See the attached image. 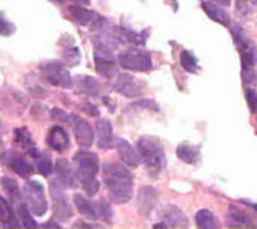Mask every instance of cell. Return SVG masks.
Here are the masks:
<instances>
[{"instance_id":"f546056e","label":"cell","mask_w":257,"mask_h":229,"mask_svg":"<svg viewBox=\"0 0 257 229\" xmlns=\"http://www.w3.org/2000/svg\"><path fill=\"white\" fill-rule=\"evenodd\" d=\"M177 157L189 164H195L200 162V148L198 146H192L189 144H182L177 148Z\"/></svg>"},{"instance_id":"7c38bea8","label":"cell","mask_w":257,"mask_h":229,"mask_svg":"<svg viewBox=\"0 0 257 229\" xmlns=\"http://www.w3.org/2000/svg\"><path fill=\"white\" fill-rule=\"evenodd\" d=\"M70 124L73 127L77 144L82 148H89L92 145V142H94V130H92V127L83 118L77 116V114H71V122Z\"/></svg>"},{"instance_id":"30bf717a","label":"cell","mask_w":257,"mask_h":229,"mask_svg":"<svg viewBox=\"0 0 257 229\" xmlns=\"http://www.w3.org/2000/svg\"><path fill=\"white\" fill-rule=\"evenodd\" d=\"M94 64L95 70L101 77L113 78L116 76V60L113 58V52L95 50L94 52Z\"/></svg>"},{"instance_id":"e575fe53","label":"cell","mask_w":257,"mask_h":229,"mask_svg":"<svg viewBox=\"0 0 257 229\" xmlns=\"http://www.w3.org/2000/svg\"><path fill=\"white\" fill-rule=\"evenodd\" d=\"M97 214H98V218L104 222H112V208L106 200L97 202Z\"/></svg>"},{"instance_id":"7bdbcfd3","label":"cell","mask_w":257,"mask_h":229,"mask_svg":"<svg viewBox=\"0 0 257 229\" xmlns=\"http://www.w3.org/2000/svg\"><path fill=\"white\" fill-rule=\"evenodd\" d=\"M251 206H252V208H254V210L257 211V204H251Z\"/></svg>"},{"instance_id":"e0dca14e","label":"cell","mask_w":257,"mask_h":229,"mask_svg":"<svg viewBox=\"0 0 257 229\" xmlns=\"http://www.w3.org/2000/svg\"><path fill=\"white\" fill-rule=\"evenodd\" d=\"M158 202V192L152 186L141 187L137 196V210L140 214H149Z\"/></svg>"},{"instance_id":"8d00e7d4","label":"cell","mask_w":257,"mask_h":229,"mask_svg":"<svg viewBox=\"0 0 257 229\" xmlns=\"http://www.w3.org/2000/svg\"><path fill=\"white\" fill-rule=\"evenodd\" d=\"M245 98H246V102H248V107H249L251 113H257V92L254 89H251L249 86H246Z\"/></svg>"},{"instance_id":"836d02e7","label":"cell","mask_w":257,"mask_h":229,"mask_svg":"<svg viewBox=\"0 0 257 229\" xmlns=\"http://www.w3.org/2000/svg\"><path fill=\"white\" fill-rule=\"evenodd\" d=\"M16 30H17V26L8 20V17L4 11H0V35L11 36L16 34Z\"/></svg>"},{"instance_id":"d590c367","label":"cell","mask_w":257,"mask_h":229,"mask_svg":"<svg viewBox=\"0 0 257 229\" xmlns=\"http://www.w3.org/2000/svg\"><path fill=\"white\" fill-rule=\"evenodd\" d=\"M50 118L53 121H58V122H62V124H70L71 122V114L64 112L62 108H52Z\"/></svg>"},{"instance_id":"f1b7e54d","label":"cell","mask_w":257,"mask_h":229,"mask_svg":"<svg viewBox=\"0 0 257 229\" xmlns=\"http://www.w3.org/2000/svg\"><path fill=\"white\" fill-rule=\"evenodd\" d=\"M227 222H228V226H233V228H243V226L251 228V226H254L251 216L242 210H230V212L227 216Z\"/></svg>"},{"instance_id":"44dd1931","label":"cell","mask_w":257,"mask_h":229,"mask_svg":"<svg viewBox=\"0 0 257 229\" xmlns=\"http://www.w3.org/2000/svg\"><path fill=\"white\" fill-rule=\"evenodd\" d=\"M73 88L76 89L77 94L88 95V96H98L100 90H101L100 83L95 78L89 77V76H77L74 78Z\"/></svg>"},{"instance_id":"2e32d148","label":"cell","mask_w":257,"mask_h":229,"mask_svg":"<svg viewBox=\"0 0 257 229\" xmlns=\"http://www.w3.org/2000/svg\"><path fill=\"white\" fill-rule=\"evenodd\" d=\"M47 145L58 152L67 151L70 148V136L65 128L61 126H53L47 133Z\"/></svg>"},{"instance_id":"9c48e42d","label":"cell","mask_w":257,"mask_h":229,"mask_svg":"<svg viewBox=\"0 0 257 229\" xmlns=\"http://www.w3.org/2000/svg\"><path fill=\"white\" fill-rule=\"evenodd\" d=\"M0 160L22 178H29L35 172L34 164L20 151H5L4 156H0Z\"/></svg>"},{"instance_id":"b9f144b4","label":"cell","mask_w":257,"mask_h":229,"mask_svg":"<svg viewBox=\"0 0 257 229\" xmlns=\"http://www.w3.org/2000/svg\"><path fill=\"white\" fill-rule=\"evenodd\" d=\"M0 138H2V124H0ZM0 144H2V140H0Z\"/></svg>"},{"instance_id":"ee69618b","label":"cell","mask_w":257,"mask_h":229,"mask_svg":"<svg viewBox=\"0 0 257 229\" xmlns=\"http://www.w3.org/2000/svg\"><path fill=\"white\" fill-rule=\"evenodd\" d=\"M174 2H176V0H174Z\"/></svg>"},{"instance_id":"7a4b0ae2","label":"cell","mask_w":257,"mask_h":229,"mask_svg":"<svg viewBox=\"0 0 257 229\" xmlns=\"http://www.w3.org/2000/svg\"><path fill=\"white\" fill-rule=\"evenodd\" d=\"M231 36L234 41V46L240 56V65H242V80L246 86L257 84V47L252 42V40L239 28H231Z\"/></svg>"},{"instance_id":"ac0fdd59","label":"cell","mask_w":257,"mask_h":229,"mask_svg":"<svg viewBox=\"0 0 257 229\" xmlns=\"http://www.w3.org/2000/svg\"><path fill=\"white\" fill-rule=\"evenodd\" d=\"M116 150H118V156L121 158V162L128 166V168H138L141 163V154L140 151H137L131 144L124 139H119L116 142Z\"/></svg>"},{"instance_id":"74e56055","label":"cell","mask_w":257,"mask_h":229,"mask_svg":"<svg viewBox=\"0 0 257 229\" xmlns=\"http://www.w3.org/2000/svg\"><path fill=\"white\" fill-rule=\"evenodd\" d=\"M85 110L91 114V116H98L100 114V112H98V108L92 104V102H86V106H85Z\"/></svg>"},{"instance_id":"60d3db41","label":"cell","mask_w":257,"mask_h":229,"mask_svg":"<svg viewBox=\"0 0 257 229\" xmlns=\"http://www.w3.org/2000/svg\"><path fill=\"white\" fill-rule=\"evenodd\" d=\"M43 228H61V224H58L55 222H47V223L43 224Z\"/></svg>"},{"instance_id":"cb8c5ba5","label":"cell","mask_w":257,"mask_h":229,"mask_svg":"<svg viewBox=\"0 0 257 229\" xmlns=\"http://www.w3.org/2000/svg\"><path fill=\"white\" fill-rule=\"evenodd\" d=\"M2 184H4V188H5V192H7V194H8L10 202L13 204L14 210L17 211V210L26 202V200H25V196H23V190H20L19 182H17L16 180L8 178V176H5V178L2 180Z\"/></svg>"},{"instance_id":"277c9868","label":"cell","mask_w":257,"mask_h":229,"mask_svg":"<svg viewBox=\"0 0 257 229\" xmlns=\"http://www.w3.org/2000/svg\"><path fill=\"white\" fill-rule=\"evenodd\" d=\"M138 151L152 178H158L165 168V152L161 140L155 136H143L138 140Z\"/></svg>"},{"instance_id":"8fae6325","label":"cell","mask_w":257,"mask_h":229,"mask_svg":"<svg viewBox=\"0 0 257 229\" xmlns=\"http://www.w3.org/2000/svg\"><path fill=\"white\" fill-rule=\"evenodd\" d=\"M113 89L127 98H137L144 92V86L137 82L131 74H119L113 82Z\"/></svg>"},{"instance_id":"7402d4cb","label":"cell","mask_w":257,"mask_h":229,"mask_svg":"<svg viewBox=\"0 0 257 229\" xmlns=\"http://www.w3.org/2000/svg\"><path fill=\"white\" fill-rule=\"evenodd\" d=\"M0 223H4V226H10V228L22 226V222H20L13 204L10 202V199L7 200L2 196H0Z\"/></svg>"},{"instance_id":"6da1fadb","label":"cell","mask_w":257,"mask_h":229,"mask_svg":"<svg viewBox=\"0 0 257 229\" xmlns=\"http://www.w3.org/2000/svg\"><path fill=\"white\" fill-rule=\"evenodd\" d=\"M103 182L107 187L109 198L115 204H127L134 194V176L124 166L106 163L103 166Z\"/></svg>"},{"instance_id":"52a82bcc","label":"cell","mask_w":257,"mask_h":229,"mask_svg":"<svg viewBox=\"0 0 257 229\" xmlns=\"http://www.w3.org/2000/svg\"><path fill=\"white\" fill-rule=\"evenodd\" d=\"M40 72L44 77L46 82H49L53 86L62 88V89H71L74 84V80L68 70L64 66V64L52 60L40 65Z\"/></svg>"},{"instance_id":"1f68e13d","label":"cell","mask_w":257,"mask_h":229,"mask_svg":"<svg viewBox=\"0 0 257 229\" xmlns=\"http://www.w3.org/2000/svg\"><path fill=\"white\" fill-rule=\"evenodd\" d=\"M180 64L183 66V70H186L188 72H198L200 71V64L197 60V58L194 56V53L188 52V50H183L182 54H180Z\"/></svg>"},{"instance_id":"d6986e66","label":"cell","mask_w":257,"mask_h":229,"mask_svg":"<svg viewBox=\"0 0 257 229\" xmlns=\"http://www.w3.org/2000/svg\"><path fill=\"white\" fill-rule=\"evenodd\" d=\"M95 133H97V145L100 150H110L115 145L112 124L107 120H97Z\"/></svg>"},{"instance_id":"ab89813d","label":"cell","mask_w":257,"mask_h":229,"mask_svg":"<svg viewBox=\"0 0 257 229\" xmlns=\"http://www.w3.org/2000/svg\"><path fill=\"white\" fill-rule=\"evenodd\" d=\"M210 2H215V4L222 5V6H228L230 5V0H210Z\"/></svg>"},{"instance_id":"5bb4252c","label":"cell","mask_w":257,"mask_h":229,"mask_svg":"<svg viewBox=\"0 0 257 229\" xmlns=\"http://www.w3.org/2000/svg\"><path fill=\"white\" fill-rule=\"evenodd\" d=\"M188 226L189 223L186 216L174 205L165 206L162 211V223L155 224V228H188Z\"/></svg>"},{"instance_id":"83f0119b","label":"cell","mask_w":257,"mask_h":229,"mask_svg":"<svg viewBox=\"0 0 257 229\" xmlns=\"http://www.w3.org/2000/svg\"><path fill=\"white\" fill-rule=\"evenodd\" d=\"M34 163L37 166V170L43 175V176H50L52 172L55 170V164L52 162V157L47 151H41L38 150V152L32 157Z\"/></svg>"},{"instance_id":"d6a6232c","label":"cell","mask_w":257,"mask_h":229,"mask_svg":"<svg viewBox=\"0 0 257 229\" xmlns=\"http://www.w3.org/2000/svg\"><path fill=\"white\" fill-rule=\"evenodd\" d=\"M236 11L240 16H249L257 11V0H236Z\"/></svg>"},{"instance_id":"603a6c76","label":"cell","mask_w":257,"mask_h":229,"mask_svg":"<svg viewBox=\"0 0 257 229\" xmlns=\"http://www.w3.org/2000/svg\"><path fill=\"white\" fill-rule=\"evenodd\" d=\"M203 6V11L207 14L209 18H212L213 22L228 28L230 26V16L228 12L222 8V5H218L215 2H210V0H207V2H203L201 4Z\"/></svg>"},{"instance_id":"ba28073f","label":"cell","mask_w":257,"mask_h":229,"mask_svg":"<svg viewBox=\"0 0 257 229\" xmlns=\"http://www.w3.org/2000/svg\"><path fill=\"white\" fill-rule=\"evenodd\" d=\"M50 198H52V205H53V212L55 216L61 220L65 222L71 218L73 216V206L65 194V187L55 178L50 182Z\"/></svg>"},{"instance_id":"f35d334b","label":"cell","mask_w":257,"mask_h":229,"mask_svg":"<svg viewBox=\"0 0 257 229\" xmlns=\"http://www.w3.org/2000/svg\"><path fill=\"white\" fill-rule=\"evenodd\" d=\"M50 2H55V4H64V2H73L76 5H89V0H50Z\"/></svg>"},{"instance_id":"d4e9b609","label":"cell","mask_w":257,"mask_h":229,"mask_svg":"<svg viewBox=\"0 0 257 229\" xmlns=\"http://www.w3.org/2000/svg\"><path fill=\"white\" fill-rule=\"evenodd\" d=\"M70 14L73 20L80 26H91L100 16L95 11L85 8V5H73L70 6Z\"/></svg>"},{"instance_id":"4fadbf2b","label":"cell","mask_w":257,"mask_h":229,"mask_svg":"<svg viewBox=\"0 0 257 229\" xmlns=\"http://www.w3.org/2000/svg\"><path fill=\"white\" fill-rule=\"evenodd\" d=\"M55 174H56V180L65 188H76L79 186V178H77L76 168H73L67 160H64V158L56 160Z\"/></svg>"},{"instance_id":"ffe728a7","label":"cell","mask_w":257,"mask_h":229,"mask_svg":"<svg viewBox=\"0 0 257 229\" xmlns=\"http://www.w3.org/2000/svg\"><path fill=\"white\" fill-rule=\"evenodd\" d=\"M14 145L20 151L26 152L31 157H34L38 152V148H37V145H35V142L32 139V134L26 127H19V128L14 130Z\"/></svg>"},{"instance_id":"4316f807","label":"cell","mask_w":257,"mask_h":229,"mask_svg":"<svg viewBox=\"0 0 257 229\" xmlns=\"http://www.w3.org/2000/svg\"><path fill=\"white\" fill-rule=\"evenodd\" d=\"M116 32H118L121 41H125V42L134 44V46H144L146 41L149 40V35H150L149 30L135 32L132 29H125V28H116Z\"/></svg>"},{"instance_id":"3957f363","label":"cell","mask_w":257,"mask_h":229,"mask_svg":"<svg viewBox=\"0 0 257 229\" xmlns=\"http://www.w3.org/2000/svg\"><path fill=\"white\" fill-rule=\"evenodd\" d=\"M74 166L79 178V184L85 190L88 196H94L98 188L100 182L97 180L98 175V157L91 151H79L74 154Z\"/></svg>"},{"instance_id":"8992f818","label":"cell","mask_w":257,"mask_h":229,"mask_svg":"<svg viewBox=\"0 0 257 229\" xmlns=\"http://www.w3.org/2000/svg\"><path fill=\"white\" fill-rule=\"evenodd\" d=\"M23 196L34 216L40 217L47 212L49 204L46 199L44 187L40 181H35V180L26 181V184L23 186Z\"/></svg>"},{"instance_id":"9a60e30c","label":"cell","mask_w":257,"mask_h":229,"mask_svg":"<svg viewBox=\"0 0 257 229\" xmlns=\"http://www.w3.org/2000/svg\"><path fill=\"white\" fill-rule=\"evenodd\" d=\"M74 42L76 41L70 35H62V38L59 41V46H61V50H62V59L70 66L79 65L80 59H82L80 50H79V47Z\"/></svg>"},{"instance_id":"5b68a950","label":"cell","mask_w":257,"mask_h":229,"mask_svg":"<svg viewBox=\"0 0 257 229\" xmlns=\"http://www.w3.org/2000/svg\"><path fill=\"white\" fill-rule=\"evenodd\" d=\"M118 64L124 70H131L135 72H149L153 70L150 53L138 47H128L127 50L121 52L118 56Z\"/></svg>"},{"instance_id":"4dcf8cb0","label":"cell","mask_w":257,"mask_h":229,"mask_svg":"<svg viewBox=\"0 0 257 229\" xmlns=\"http://www.w3.org/2000/svg\"><path fill=\"white\" fill-rule=\"evenodd\" d=\"M195 223L201 229H215V228H218L216 217L213 216V212L210 210H206V208L200 210L195 214Z\"/></svg>"},{"instance_id":"484cf974","label":"cell","mask_w":257,"mask_h":229,"mask_svg":"<svg viewBox=\"0 0 257 229\" xmlns=\"http://www.w3.org/2000/svg\"><path fill=\"white\" fill-rule=\"evenodd\" d=\"M73 200H74V205H76L77 211L82 216H85L89 220H97L98 218V214H97V202H92V200H89L88 198H85V196H82L79 193L74 194Z\"/></svg>"}]
</instances>
